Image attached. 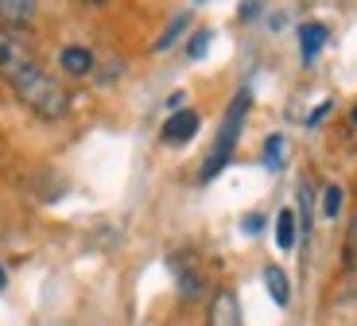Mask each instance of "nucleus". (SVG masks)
<instances>
[{"label":"nucleus","instance_id":"f257e3e1","mask_svg":"<svg viewBox=\"0 0 357 326\" xmlns=\"http://www.w3.org/2000/svg\"><path fill=\"white\" fill-rule=\"evenodd\" d=\"M4 82H8L12 94L20 97V105H27L36 117L59 121V117L70 113V94H66L63 82L51 78V74H47L36 59L27 62V66H20V71H12Z\"/></svg>","mask_w":357,"mask_h":326},{"label":"nucleus","instance_id":"f03ea898","mask_svg":"<svg viewBox=\"0 0 357 326\" xmlns=\"http://www.w3.org/2000/svg\"><path fill=\"white\" fill-rule=\"evenodd\" d=\"M245 113H249V89H241V94L233 97L229 113H225L222 133H218V144H214V151H210V159H206V168H202V179H206V183H210V179H214L218 171H222L225 163H229L233 148H237V136H241Z\"/></svg>","mask_w":357,"mask_h":326},{"label":"nucleus","instance_id":"7ed1b4c3","mask_svg":"<svg viewBox=\"0 0 357 326\" xmlns=\"http://www.w3.org/2000/svg\"><path fill=\"white\" fill-rule=\"evenodd\" d=\"M36 59L31 54V43H27L24 31H12V27H0V74L8 78L12 71L27 66V62Z\"/></svg>","mask_w":357,"mask_h":326},{"label":"nucleus","instance_id":"20e7f679","mask_svg":"<svg viewBox=\"0 0 357 326\" xmlns=\"http://www.w3.org/2000/svg\"><path fill=\"white\" fill-rule=\"evenodd\" d=\"M206 326H245V323H241V303H237V295H233L229 288L218 291L214 299H210Z\"/></svg>","mask_w":357,"mask_h":326},{"label":"nucleus","instance_id":"39448f33","mask_svg":"<svg viewBox=\"0 0 357 326\" xmlns=\"http://www.w3.org/2000/svg\"><path fill=\"white\" fill-rule=\"evenodd\" d=\"M195 133H198V113L195 109H178L175 117H167L160 136H163V144H187Z\"/></svg>","mask_w":357,"mask_h":326},{"label":"nucleus","instance_id":"423d86ee","mask_svg":"<svg viewBox=\"0 0 357 326\" xmlns=\"http://www.w3.org/2000/svg\"><path fill=\"white\" fill-rule=\"evenodd\" d=\"M36 12H39V8L31 4V0H0V27L24 31V27H31Z\"/></svg>","mask_w":357,"mask_h":326},{"label":"nucleus","instance_id":"0eeeda50","mask_svg":"<svg viewBox=\"0 0 357 326\" xmlns=\"http://www.w3.org/2000/svg\"><path fill=\"white\" fill-rule=\"evenodd\" d=\"M59 62H63V71H66V74H74V78H82V74L93 71V54H89L86 47H63Z\"/></svg>","mask_w":357,"mask_h":326},{"label":"nucleus","instance_id":"6e6552de","mask_svg":"<svg viewBox=\"0 0 357 326\" xmlns=\"http://www.w3.org/2000/svg\"><path fill=\"white\" fill-rule=\"evenodd\" d=\"M322 43H326V27H322V24H303V27H299V47H303V59L307 62L322 51Z\"/></svg>","mask_w":357,"mask_h":326},{"label":"nucleus","instance_id":"1a4fd4ad","mask_svg":"<svg viewBox=\"0 0 357 326\" xmlns=\"http://www.w3.org/2000/svg\"><path fill=\"white\" fill-rule=\"evenodd\" d=\"M295 241H299L295 214H291V210H280V218H276V245H280V249H295Z\"/></svg>","mask_w":357,"mask_h":326},{"label":"nucleus","instance_id":"9d476101","mask_svg":"<svg viewBox=\"0 0 357 326\" xmlns=\"http://www.w3.org/2000/svg\"><path fill=\"white\" fill-rule=\"evenodd\" d=\"M264 283H268V291H272V299H276L280 307H287V299H291V288H287V276L280 272L276 265L264 268Z\"/></svg>","mask_w":357,"mask_h":326},{"label":"nucleus","instance_id":"9b49d317","mask_svg":"<svg viewBox=\"0 0 357 326\" xmlns=\"http://www.w3.org/2000/svg\"><path fill=\"white\" fill-rule=\"evenodd\" d=\"M187 24H190V16H187V12H178V16H175V20H171V24H167V31H163V36L155 39V51H167V47L175 43V39H178V31H183V27H187Z\"/></svg>","mask_w":357,"mask_h":326},{"label":"nucleus","instance_id":"f8f14e48","mask_svg":"<svg viewBox=\"0 0 357 326\" xmlns=\"http://www.w3.org/2000/svg\"><path fill=\"white\" fill-rule=\"evenodd\" d=\"M338 210H342V186L331 183L326 194H322V214H326V218H338Z\"/></svg>","mask_w":357,"mask_h":326},{"label":"nucleus","instance_id":"ddd939ff","mask_svg":"<svg viewBox=\"0 0 357 326\" xmlns=\"http://www.w3.org/2000/svg\"><path fill=\"white\" fill-rule=\"evenodd\" d=\"M280 159H284V136H268V144H264V163H268V168H280Z\"/></svg>","mask_w":357,"mask_h":326},{"label":"nucleus","instance_id":"4468645a","mask_svg":"<svg viewBox=\"0 0 357 326\" xmlns=\"http://www.w3.org/2000/svg\"><path fill=\"white\" fill-rule=\"evenodd\" d=\"M346 260H349V268H357V218L346 233Z\"/></svg>","mask_w":357,"mask_h":326},{"label":"nucleus","instance_id":"2eb2a0df","mask_svg":"<svg viewBox=\"0 0 357 326\" xmlns=\"http://www.w3.org/2000/svg\"><path fill=\"white\" fill-rule=\"evenodd\" d=\"M206 43H210V31H198V36L190 39V59H198V54H206Z\"/></svg>","mask_w":357,"mask_h":326},{"label":"nucleus","instance_id":"dca6fc26","mask_svg":"<svg viewBox=\"0 0 357 326\" xmlns=\"http://www.w3.org/2000/svg\"><path fill=\"white\" fill-rule=\"evenodd\" d=\"M260 225H264V218H260V214H249V218H245V233H257Z\"/></svg>","mask_w":357,"mask_h":326},{"label":"nucleus","instance_id":"f3484780","mask_svg":"<svg viewBox=\"0 0 357 326\" xmlns=\"http://www.w3.org/2000/svg\"><path fill=\"white\" fill-rule=\"evenodd\" d=\"M326 113H331V101H322L319 109L311 113V124H319V121H326Z\"/></svg>","mask_w":357,"mask_h":326},{"label":"nucleus","instance_id":"a211bd4d","mask_svg":"<svg viewBox=\"0 0 357 326\" xmlns=\"http://www.w3.org/2000/svg\"><path fill=\"white\" fill-rule=\"evenodd\" d=\"M4 280H8V276H4V265H0V288H4Z\"/></svg>","mask_w":357,"mask_h":326},{"label":"nucleus","instance_id":"6ab92c4d","mask_svg":"<svg viewBox=\"0 0 357 326\" xmlns=\"http://www.w3.org/2000/svg\"><path fill=\"white\" fill-rule=\"evenodd\" d=\"M349 121H354V128H357V105H354V113H349Z\"/></svg>","mask_w":357,"mask_h":326}]
</instances>
